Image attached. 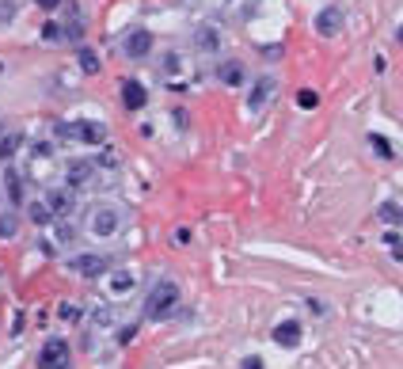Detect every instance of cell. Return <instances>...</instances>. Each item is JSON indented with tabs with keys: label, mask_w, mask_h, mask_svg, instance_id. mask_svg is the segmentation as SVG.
I'll use <instances>...</instances> for the list:
<instances>
[{
	"label": "cell",
	"mask_w": 403,
	"mask_h": 369,
	"mask_svg": "<svg viewBox=\"0 0 403 369\" xmlns=\"http://www.w3.org/2000/svg\"><path fill=\"white\" fill-rule=\"evenodd\" d=\"M38 365L42 369H69L73 365V354H69V343L65 339H50L38 354Z\"/></svg>",
	"instance_id": "277c9868"
},
{
	"label": "cell",
	"mask_w": 403,
	"mask_h": 369,
	"mask_svg": "<svg viewBox=\"0 0 403 369\" xmlns=\"http://www.w3.org/2000/svg\"><path fill=\"white\" fill-rule=\"evenodd\" d=\"M69 266H73V274H80V278H99V274H107L110 259L107 255H76Z\"/></svg>",
	"instance_id": "5b68a950"
},
{
	"label": "cell",
	"mask_w": 403,
	"mask_h": 369,
	"mask_svg": "<svg viewBox=\"0 0 403 369\" xmlns=\"http://www.w3.org/2000/svg\"><path fill=\"white\" fill-rule=\"evenodd\" d=\"M122 50H126V58H133V61H137V58H149V50H152V35H149V31H130V35H126V42H122Z\"/></svg>",
	"instance_id": "52a82bcc"
},
{
	"label": "cell",
	"mask_w": 403,
	"mask_h": 369,
	"mask_svg": "<svg viewBox=\"0 0 403 369\" xmlns=\"http://www.w3.org/2000/svg\"><path fill=\"white\" fill-rule=\"evenodd\" d=\"M35 4H38V8H46V12H53V8L61 4V0H35Z\"/></svg>",
	"instance_id": "484cf974"
},
{
	"label": "cell",
	"mask_w": 403,
	"mask_h": 369,
	"mask_svg": "<svg viewBox=\"0 0 403 369\" xmlns=\"http://www.w3.org/2000/svg\"><path fill=\"white\" fill-rule=\"evenodd\" d=\"M300 339H305V331H300V323H297V320H282V323L274 328V343H278V346H286V350L300 346Z\"/></svg>",
	"instance_id": "ba28073f"
},
{
	"label": "cell",
	"mask_w": 403,
	"mask_h": 369,
	"mask_svg": "<svg viewBox=\"0 0 403 369\" xmlns=\"http://www.w3.org/2000/svg\"><path fill=\"white\" fill-rule=\"evenodd\" d=\"M369 149H373L380 160H392V156H396V152H392V145H388V137H377V133H369Z\"/></svg>",
	"instance_id": "e0dca14e"
},
{
	"label": "cell",
	"mask_w": 403,
	"mask_h": 369,
	"mask_svg": "<svg viewBox=\"0 0 403 369\" xmlns=\"http://www.w3.org/2000/svg\"><path fill=\"white\" fill-rule=\"evenodd\" d=\"M396 38H399V42H403V24H399V35H396Z\"/></svg>",
	"instance_id": "83f0119b"
},
{
	"label": "cell",
	"mask_w": 403,
	"mask_h": 369,
	"mask_svg": "<svg viewBox=\"0 0 403 369\" xmlns=\"http://www.w3.org/2000/svg\"><path fill=\"white\" fill-rule=\"evenodd\" d=\"M377 217L384 221V225H396V229H399V225H403V206H399V202H380V206H377Z\"/></svg>",
	"instance_id": "8fae6325"
},
{
	"label": "cell",
	"mask_w": 403,
	"mask_h": 369,
	"mask_svg": "<svg viewBox=\"0 0 403 369\" xmlns=\"http://www.w3.org/2000/svg\"><path fill=\"white\" fill-rule=\"evenodd\" d=\"M274 76H259V80L251 84V95H248V110H263L266 107V99L274 95Z\"/></svg>",
	"instance_id": "9c48e42d"
},
{
	"label": "cell",
	"mask_w": 403,
	"mask_h": 369,
	"mask_svg": "<svg viewBox=\"0 0 403 369\" xmlns=\"http://www.w3.org/2000/svg\"><path fill=\"white\" fill-rule=\"evenodd\" d=\"M122 103H126V110H141L145 103H149V92H145L137 80H126L122 84Z\"/></svg>",
	"instance_id": "30bf717a"
},
{
	"label": "cell",
	"mask_w": 403,
	"mask_h": 369,
	"mask_svg": "<svg viewBox=\"0 0 403 369\" xmlns=\"http://www.w3.org/2000/svg\"><path fill=\"white\" fill-rule=\"evenodd\" d=\"M16 232H19V217H16V214H0V237L12 240Z\"/></svg>",
	"instance_id": "ac0fdd59"
},
{
	"label": "cell",
	"mask_w": 403,
	"mask_h": 369,
	"mask_svg": "<svg viewBox=\"0 0 403 369\" xmlns=\"http://www.w3.org/2000/svg\"><path fill=\"white\" fill-rule=\"evenodd\" d=\"M88 229H92V237H115L122 229V214L115 206H95L92 217H88Z\"/></svg>",
	"instance_id": "3957f363"
},
{
	"label": "cell",
	"mask_w": 403,
	"mask_h": 369,
	"mask_svg": "<svg viewBox=\"0 0 403 369\" xmlns=\"http://www.w3.org/2000/svg\"><path fill=\"white\" fill-rule=\"evenodd\" d=\"M27 214H31V221H35V225H50V217H53L46 202H35V206L27 209Z\"/></svg>",
	"instance_id": "d6986e66"
},
{
	"label": "cell",
	"mask_w": 403,
	"mask_h": 369,
	"mask_svg": "<svg viewBox=\"0 0 403 369\" xmlns=\"http://www.w3.org/2000/svg\"><path fill=\"white\" fill-rule=\"evenodd\" d=\"M58 133H61V137H69V141H80V145H103L107 141V126H103V122H95V118L61 122Z\"/></svg>",
	"instance_id": "7a4b0ae2"
},
{
	"label": "cell",
	"mask_w": 403,
	"mask_h": 369,
	"mask_svg": "<svg viewBox=\"0 0 403 369\" xmlns=\"http://www.w3.org/2000/svg\"><path fill=\"white\" fill-rule=\"evenodd\" d=\"M133 289V274H126V271H118L115 278H110V293L115 297H122V293H130Z\"/></svg>",
	"instance_id": "2e32d148"
},
{
	"label": "cell",
	"mask_w": 403,
	"mask_h": 369,
	"mask_svg": "<svg viewBox=\"0 0 403 369\" xmlns=\"http://www.w3.org/2000/svg\"><path fill=\"white\" fill-rule=\"evenodd\" d=\"M198 46H202V50H217V35H214V27H202V31H198Z\"/></svg>",
	"instance_id": "7402d4cb"
},
{
	"label": "cell",
	"mask_w": 403,
	"mask_h": 369,
	"mask_svg": "<svg viewBox=\"0 0 403 369\" xmlns=\"http://www.w3.org/2000/svg\"><path fill=\"white\" fill-rule=\"evenodd\" d=\"M342 24H346V16H342V8H323V12H316V31L323 38H335L342 31Z\"/></svg>",
	"instance_id": "8992f818"
},
{
	"label": "cell",
	"mask_w": 403,
	"mask_h": 369,
	"mask_svg": "<svg viewBox=\"0 0 403 369\" xmlns=\"http://www.w3.org/2000/svg\"><path fill=\"white\" fill-rule=\"evenodd\" d=\"M4 191H8V198L19 206V202H23V179H19L16 172H8V175H4Z\"/></svg>",
	"instance_id": "9a60e30c"
},
{
	"label": "cell",
	"mask_w": 403,
	"mask_h": 369,
	"mask_svg": "<svg viewBox=\"0 0 403 369\" xmlns=\"http://www.w3.org/2000/svg\"><path fill=\"white\" fill-rule=\"evenodd\" d=\"M80 69H84L88 76H95V73H99V58H95L92 50H80Z\"/></svg>",
	"instance_id": "44dd1931"
},
{
	"label": "cell",
	"mask_w": 403,
	"mask_h": 369,
	"mask_svg": "<svg viewBox=\"0 0 403 369\" xmlns=\"http://www.w3.org/2000/svg\"><path fill=\"white\" fill-rule=\"evenodd\" d=\"M384 244L392 248V255H396V259H403V244H399V237H396V232H388V237H384Z\"/></svg>",
	"instance_id": "d4e9b609"
},
{
	"label": "cell",
	"mask_w": 403,
	"mask_h": 369,
	"mask_svg": "<svg viewBox=\"0 0 403 369\" xmlns=\"http://www.w3.org/2000/svg\"><path fill=\"white\" fill-rule=\"evenodd\" d=\"M244 369H263L259 358H244Z\"/></svg>",
	"instance_id": "4316f807"
},
{
	"label": "cell",
	"mask_w": 403,
	"mask_h": 369,
	"mask_svg": "<svg viewBox=\"0 0 403 369\" xmlns=\"http://www.w3.org/2000/svg\"><path fill=\"white\" fill-rule=\"evenodd\" d=\"M297 103H300V107H305V110H312V107H316V103H320V95H316V92H312V88H300V92H297Z\"/></svg>",
	"instance_id": "603a6c76"
},
{
	"label": "cell",
	"mask_w": 403,
	"mask_h": 369,
	"mask_svg": "<svg viewBox=\"0 0 403 369\" xmlns=\"http://www.w3.org/2000/svg\"><path fill=\"white\" fill-rule=\"evenodd\" d=\"M42 38H46V42H61V38H65V27L46 24V27H42Z\"/></svg>",
	"instance_id": "cb8c5ba5"
},
{
	"label": "cell",
	"mask_w": 403,
	"mask_h": 369,
	"mask_svg": "<svg viewBox=\"0 0 403 369\" xmlns=\"http://www.w3.org/2000/svg\"><path fill=\"white\" fill-rule=\"evenodd\" d=\"M46 206H50V214H58V217H65L73 209V194L69 191H53L50 198H46Z\"/></svg>",
	"instance_id": "7c38bea8"
},
{
	"label": "cell",
	"mask_w": 403,
	"mask_h": 369,
	"mask_svg": "<svg viewBox=\"0 0 403 369\" xmlns=\"http://www.w3.org/2000/svg\"><path fill=\"white\" fill-rule=\"evenodd\" d=\"M19 145H23V137H19V133H8V137H0V156L8 160V156H12Z\"/></svg>",
	"instance_id": "ffe728a7"
},
{
	"label": "cell",
	"mask_w": 403,
	"mask_h": 369,
	"mask_svg": "<svg viewBox=\"0 0 403 369\" xmlns=\"http://www.w3.org/2000/svg\"><path fill=\"white\" fill-rule=\"evenodd\" d=\"M217 73H221V80L232 84V88H240V84H244V65H240V61H225Z\"/></svg>",
	"instance_id": "4fadbf2b"
},
{
	"label": "cell",
	"mask_w": 403,
	"mask_h": 369,
	"mask_svg": "<svg viewBox=\"0 0 403 369\" xmlns=\"http://www.w3.org/2000/svg\"><path fill=\"white\" fill-rule=\"evenodd\" d=\"M179 301H183L179 286L172 282V278H164V282H156L149 289V297H145V316H149V320H167L179 308Z\"/></svg>",
	"instance_id": "6da1fadb"
},
{
	"label": "cell",
	"mask_w": 403,
	"mask_h": 369,
	"mask_svg": "<svg viewBox=\"0 0 403 369\" xmlns=\"http://www.w3.org/2000/svg\"><path fill=\"white\" fill-rule=\"evenodd\" d=\"M92 172H95V167H92V164H84V160L69 164V187H84L88 179H92Z\"/></svg>",
	"instance_id": "5bb4252c"
}]
</instances>
